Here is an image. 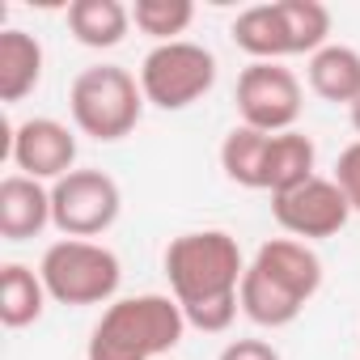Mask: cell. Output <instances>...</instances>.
Segmentation results:
<instances>
[{"label": "cell", "mask_w": 360, "mask_h": 360, "mask_svg": "<svg viewBox=\"0 0 360 360\" xmlns=\"http://www.w3.org/2000/svg\"><path fill=\"white\" fill-rule=\"evenodd\" d=\"M322 288V259L297 238H271L246 263L238 301L255 326L280 330L301 318V309Z\"/></svg>", "instance_id": "cell-1"}, {"label": "cell", "mask_w": 360, "mask_h": 360, "mask_svg": "<svg viewBox=\"0 0 360 360\" xmlns=\"http://www.w3.org/2000/svg\"><path fill=\"white\" fill-rule=\"evenodd\" d=\"M187 335V318L169 292L119 297L89 330L85 360H165Z\"/></svg>", "instance_id": "cell-2"}, {"label": "cell", "mask_w": 360, "mask_h": 360, "mask_svg": "<svg viewBox=\"0 0 360 360\" xmlns=\"http://www.w3.org/2000/svg\"><path fill=\"white\" fill-rule=\"evenodd\" d=\"M242 276H246L242 246L225 229H191L165 246L169 297L183 309L212 305V301H238Z\"/></svg>", "instance_id": "cell-3"}, {"label": "cell", "mask_w": 360, "mask_h": 360, "mask_svg": "<svg viewBox=\"0 0 360 360\" xmlns=\"http://www.w3.org/2000/svg\"><path fill=\"white\" fill-rule=\"evenodd\" d=\"M68 110H72L77 131H85V136H94L102 144L123 140L140 123V115H144L140 77H131L119 64H94V68H85L72 81Z\"/></svg>", "instance_id": "cell-4"}, {"label": "cell", "mask_w": 360, "mask_h": 360, "mask_svg": "<svg viewBox=\"0 0 360 360\" xmlns=\"http://www.w3.org/2000/svg\"><path fill=\"white\" fill-rule=\"evenodd\" d=\"M39 276L60 305H110L123 280V263L110 246L85 238H60L47 246Z\"/></svg>", "instance_id": "cell-5"}, {"label": "cell", "mask_w": 360, "mask_h": 360, "mask_svg": "<svg viewBox=\"0 0 360 360\" xmlns=\"http://www.w3.org/2000/svg\"><path fill=\"white\" fill-rule=\"evenodd\" d=\"M217 85V56L200 43H157L140 64L144 102L157 110H187Z\"/></svg>", "instance_id": "cell-6"}, {"label": "cell", "mask_w": 360, "mask_h": 360, "mask_svg": "<svg viewBox=\"0 0 360 360\" xmlns=\"http://www.w3.org/2000/svg\"><path fill=\"white\" fill-rule=\"evenodd\" d=\"M123 208V191L106 169H72L51 183V225L64 238H102Z\"/></svg>", "instance_id": "cell-7"}, {"label": "cell", "mask_w": 360, "mask_h": 360, "mask_svg": "<svg viewBox=\"0 0 360 360\" xmlns=\"http://www.w3.org/2000/svg\"><path fill=\"white\" fill-rule=\"evenodd\" d=\"M301 81L284 64H250L238 77V115L246 127L280 136L301 119Z\"/></svg>", "instance_id": "cell-8"}, {"label": "cell", "mask_w": 360, "mask_h": 360, "mask_svg": "<svg viewBox=\"0 0 360 360\" xmlns=\"http://www.w3.org/2000/svg\"><path fill=\"white\" fill-rule=\"evenodd\" d=\"M271 217H276V225H280L288 238H297V242H318V238H335V233L347 225L352 204H347V195L339 191L335 178L314 174V178H305L301 187L271 195Z\"/></svg>", "instance_id": "cell-9"}, {"label": "cell", "mask_w": 360, "mask_h": 360, "mask_svg": "<svg viewBox=\"0 0 360 360\" xmlns=\"http://www.w3.org/2000/svg\"><path fill=\"white\" fill-rule=\"evenodd\" d=\"M0 157H9L26 178H39V183H60L64 174L77 169V136L68 123L34 115L22 119L18 127L5 131V148Z\"/></svg>", "instance_id": "cell-10"}, {"label": "cell", "mask_w": 360, "mask_h": 360, "mask_svg": "<svg viewBox=\"0 0 360 360\" xmlns=\"http://www.w3.org/2000/svg\"><path fill=\"white\" fill-rule=\"evenodd\" d=\"M51 225V191L39 178L9 174L0 183V238L5 242H30Z\"/></svg>", "instance_id": "cell-11"}, {"label": "cell", "mask_w": 360, "mask_h": 360, "mask_svg": "<svg viewBox=\"0 0 360 360\" xmlns=\"http://www.w3.org/2000/svg\"><path fill=\"white\" fill-rule=\"evenodd\" d=\"M305 77H309V89L322 102L352 106L360 98V51L356 47H343V43H326L322 51L309 56Z\"/></svg>", "instance_id": "cell-12"}, {"label": "cell", "mask_w": 360, "mask_h": 360, "mask_svg": "<svg viewBox=\"0 0 360 360\" xmlns=\"http://www.w3.org/2000/svg\"><path fill=\"white\" fill-rule=\"evenodd\" d=\"M43 81V47L26 30L0 34V102H22Z\"/></svg>", "instance_id": "cell-13"}, {"label": "cell", "mask_w": 360, "mask_h": 360, "mask_svg": "<svg viewBox=\"0 0 360 360\" xmlns=\"http://www.w3.org/2000/svg\"><path fill=\"white\" fill-rule=\"evenodd\" d=\"M68 30L81 47L106 51L119 47L131 30V9L119 0H72L68 5Z\"/></svg>", "instance_id": "cell-14"}, {"label": "cell", "mask_w": 360, "mask_h": 360, "mask_svg": "<svg viewBox=\"0 0 360 360\" xmlns=\"http://www.w3.org/2000/svg\"><path fill=\"white\" fill-rule=\"evenodd\" d=\"M267 148H271L267 131H255V127L238 123L221 144L225 178L238 183V187H246V191H267Z\"/></svg>", "instance_id": "cell-15"}, {"label": "cell", "mask_w": 360, "mask_h": 360, "mask_svg": "<svg viewBox=\"0 0 360 360\" xmlns=\"http://www.w3.org/2000/svg\"><path fill=\"white\" fill-rule=\"evenodd\" d=\"M43 309H47V284L39 271H30L26 263L0 267V322L9 330H22V326L39 322Z\"/></svg>", "instance_id": "cell-16"}, {"label": "cell", "mask_w": 360, "mask_h": 360, "mask_svg": "<svg viewBox=\"0 0 360 360\" xmlns=\"http://www.w3.org/2000/svg\"><path fill=\"white\" fill-rule=\"evenodd\" d=\"M233 43L255 60V64H280L288 51V34H284V22H280V9L276 5H255V9H242L238 22H233Z\"/></svg>", "instance_id": "cell-17"}, {"label": "cell", "mask_w": 360, "mask_h": 360, "mask_svg": "<svg viewBox=\"0 0 360 360\" xmlns=\"http://www.w3.org/2000/svg\"><path fill=\"white\" fill-rule=\"evenodd\" d=\"M314 161H318V148L305 131H280L271 136V148H267V191L280 195V191H292L301 187L305 178H314Z\"/></svg>", "instance_id": "cell-18"}, {"label": "cell", "mask_w": 360, "mask_h": 360, "mask_svg": "<svg viewBox=\"0 0 360 360\" xmlns=\"http://www.w3.org/2000/svg\"><path fill=\"white\" fill-rule=\"evenodd\" d=\"M284 34H288V51L292 56H314L326 47L330 39V9L318 0H276Z\"/></svg>", "instance_id": "cell-19"}, {"label": "cell", "mask_w": 360, "mask_h": 360, "mask_svg": "<svg viewBox=\"0 0 360 360\" xmlns=\"http://www.w3.org/2000/svg\"><path fill=\"white\" fill-rule=\"evenodd\" d=\"M131 22L140 34H148L157 43H178V34L195 22V5L191 0H136Z\"/></svg>", "instance_id": "cell-20"}, {"label": "cell", "mask_w": 360, "mask_h": 360, "mask_svg": "<svg viewBox=\"0 0 360 360\" xmlns=\"http://www.w3.org/2000/svg\"><path fill=\"white\" fill-rule=\"evenodd\" d=\"M335 183H339V191L347 195L352 212H360V140L339 153V161H335Z\"/></svg>", "instance_id": "cell-21"}, {"label": "cell", "mask_w": 360, "mask_h": 360, "mask_svg": "<svg viewBox=\"0 0 360 360\" xmlns=\"http://www.w3.org/2000/svg\"><path fill=\"white\" fill-rule=\"evenodd\" d=\"M221 360H280V352L267 343V339H233Z\"/></svg>", "instance_id": "cell-22"}, {"label": "cell", "mask_w": 360, "mask_h": 360, "mask_svg": "<svg viewBox=\"0 0 360 360\" xmlns=\"http://www.w3.org/2000/svg\"><path fill=\"white\" fill-rule=\"evenodd\" d=\"M347 110H352V127H356V136H360V98H356V102H352Z\"/></svg>", "instance_id": "cell-23"}, {"label": "cell", "mask_w": 360, "mask_h": 360, "mask_svg": "<svg viewBox=\"0 0 360 360\" xmlns=\"http://www.w3.org/2000/svg\"><path fill=\"white\" fill-rule=\"evenodd\" d=\"M165 360H169V356H165Z\"/></svg>", "instance_id": "cell-24"}]
</instances>
